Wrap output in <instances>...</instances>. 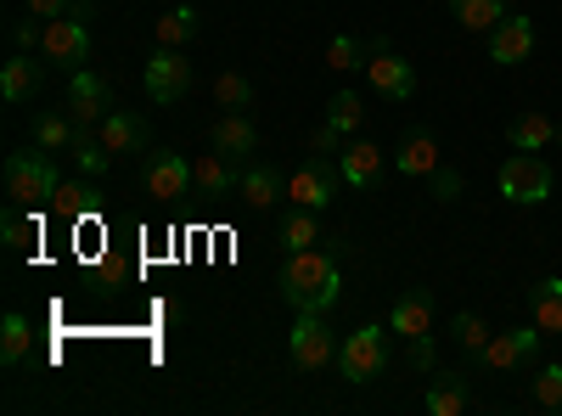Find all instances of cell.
<instances>
[{"instance_id":"obj_1","label":"cell","mask_w":562,"mask_h":416,"mask_svg":"<svg viewBox=\"0 0 562 416\" xmlns=\"http://www.w3.org/2000/svg\"><path fill=\"white\" fill-rule=\"evenodd\" d=\"M281 299L299 310H333L338 293H344V270L338 259L326 254V248H304V254H288V265H281Z\"/></svg>"},{"instance_id":"obj_2","label":"cell","mask_w":562,"mask_h":416,"mask_svg":"<svg viewBox=\"0 0 562 416\" xmlns=\"http://www.w3.org/2000/svg\"><path fill=\"white\" fill-rule=\"evenodd\" d=\"M288 355L299 372H326L338 366V327L326 321V310H299L293 333H288Z\"/></svg>"},{"instance_id":"obj_3","label":"cell","mask_w":562,"mask_h":416,"mask_svg":"<svg viewBox=\"0 0 562 416\" xmlns=\"http://www.w3.org/2000/svg\"><path fill=\"white\" fill-rule=\"evenodd\" d=\"M7 198L12 209H40L57 198V169H52V153H12L7 158Z\"/></svg>"},{"instance_id":"obj_4","label":"cell","mask_w":562,"mask_h":416,"mask_svg":"<svg viewBox=\"0 0 562 416\" xmlns=\"http://www.w3.org/2000/svg\"><path fill=\"white\" fill-rule=\"evenodd\" d=\"M338 372L349 383H378L389 372V327H378V321H366V327H355L344 344H338Z\"/></svg>"},{"instance_id":"obj_5","label":"cell","mask_w":562,"mask_h":416,"mask_svg":"<svg viewBox=\"0 0 562 416\" xmlns=\"http://www.w3.org/2000/svg\"><path fill=\"white\" fill-rule=\"evenodd\" d=\"M495 187H501L506 203L535 209V203L551 198V164H546L540 153H512V158L501 164V175H495Z\"/></svg>"},{"instance_id":"obj_6","label":"cell","mask_w":562,"mask_h":416,"mask_svg":"<svg viewBox=\"0 0 562 416\" xmlns=\"http://www.w3.org/2000/svg\"><path fill=\"white\" fill-rule=\"evenodd\" d=\"M140 90H147L153 108H169V102H180L186 90H192V63H186L180 45H158V52L147 57V68H140Z\"/></svg>"},{"instance_id":"obj_7","label":"cell","mask_w":562,"mask_h":416,"mask_svg":"<svg viewBox=\"0 0 562 416\" xmlns=\"http://www.w3.org/2000/svg\"><path fill=\"white\" fill-rule=\"evenodd\" d=\"M140 187H147V198L158 203H180V198H192V158L186 153H147V164H140Z\"/></svg>"},{"instance_id":"obj_8","label":"cell","mask_w":562,"mask_h":416,"mask_svg":"<svg viewBox=\"0 0 562 416\" xmlns=\"http://www.w3.org/2000/svg\"><path fill=\"white\" fill-rule=\"evenodd\" d=\"M40 52H45V63H57V68H85V57H90V29H85V18L79 12H68V18H45V34H40Z\"/></svg>"},{"instance_id":"obj_9","label":"cell","mask_w":562,"mask_h":416,"mask_svg":"<svg viewBox=\"0 0 562 416\" xmlns=\"http://www.w3.org/2000/svg\"><path fill=\"white\" fill-rule=\"evenodd\" d=\"M338 187H344V175H338V158H304L299 164V175L288 180V198L299 203V209H326L338 198Z\"/></svg>"},{"instance_id":"obj_10","label":"cell","mask_w":562,"mask_h":416,"mask_svg":"<svg viewBox=\"0 0 562 416\" xmlns=\"http://www.w3.org/2000/svg\"><path fill=\"white\" fill-rule=\"evenodd\" d=\"M68 113H74L79 130H97L113 113V85L102 74H90V68H74V79H68Z\"/></svg>"},{"instance_id":"obj_11","label":"cell","mask_w":562,"mask_h":416,"mask_svg":"<svg viewBox=\"0 0 562 416\" xmlns=\"http://www.w3.org/2000/svg\"><path fill=\"white\" fill-rule=\"evenodd\" d=\"M366 79H371V90L378 97H389V102H405L411 90H416V68L400 57V52H389L383 40H371V57H366Z\"/></svg>"},{"instance_id":"obj_12","label":"cell","mask_w":562,"mask_h":416,"mask_svg":"<svg viewBox=\"0 0 562 416\" xmlns=\"http://www.w3.org/2000/svg\"><path fill=\"white\" fill-rule=\"evenodd\" d=\"M209 147H214V153H225L237 169H248V164H254V153H259V124H254L248 113H220V119H214V130H209Z\"/></svg>"},{"instance_id":"obj_13","label":"cell","mask_w":562,"mask_h":416,"mask_svg":"<svg viewBox=\"0 0 562 416\" xmlns=\"http://www.w3.org/2000/svg\"><path fill=\"white\" fill-rule=\"evenodd\" d=\"M535 355H540V327H512V333H490L479 366H490V372H518Z\"/></svg>"},{"instance_id":"obj_14","label":"cell","mask_w":562,"mask_h":416,"mask_svg":"<svg viewBox=\"0 0 562 416\" xmlns=\"http://www.w3.org/2000/svg\"><path fill=\"white\" fill-rule=\"evenodd\" d=\"M338 175H344V187L371 192V187L383 180V147H378V142H360V135H349L344 153H338Z\"/></svg>"},{"instance_id":"obj_15","label":"cell","mask_w":562,"mask_h":416,"mask_svg":"<svg viewBox=\"0 0 562 416\" xmlns=\"http://www.w3.org/2000/svg\"><path fill=\"white\" fill-rule=\"evenodd\" d=\"M389 327H394L405 344H416V338H434V293H428V288H405V293L394 299Z\"/></svg>"},{"instance_id":"obj_16","label":"cell","mask_w":562,"mask_h":416,"mask_svg":"<svg viewBox=\"0 0 562 416\" xmlns=\"http://www.w3.org/2000/svg\"><path fill=\"white\" fill-rule=\"evenodd\" d=\"M281 198H288V180H281L276 164H248V169H243V180H237V203H243L248 214H265V209H276Z\"/></svg>"},{"instance_id":"obj_17","label":"cell","mask_w":562,"mask_h":416,"mask_svg":"<svg viewBox=\"0 0 562 416\" xmlns=\"http://www.w3.org/2000/svg\"><path fill=\"white\" fill-rule=\"evenodd\" d=\"M529 52H535V23L506 12V18L490 29V63L512 68V63H529Z\"/></svg>"},{"instance_id":"obj_18","label":"cell","mask_w":562,"mask_h":416,"mask_svg":"<svg viewBox=\"0 0 562 416\" xmlns=\"http://www.w3.org/2000/svg\"><path fill=\"white\" fill-rule=\"evenodd\" d=\"M97 135H102V142H108V153L113 158H130V153H147V119H140V113H124V108H113L102 124H97Z\"/></svg>"},{"instance_id":"obj_19","label":"cell","mask_w":562,"mask_h":416,"mask_svg":"<svg viewBox=\"0 0 562 416\" xmlns=\"http://www.w3.org/2000/svg\"><path fill=\"white\" fill-rule=\"evenodd\" d=\"M237 180H243V169L231 164L225 153H203L198 164H192V198H231L237 192Z\"/></svg>"},{"instance_id":"obj_20","label":"cell","mask_w":562,"mask_h":416,"mask_svg":"<svg viewBox=\"0 0 562 416\" xmlns=\"http://www.w3.org/2000/svg\"><path fill=\"white\" fill-rule=\"evenodd\" d=\"M394 169L400 175H416V180H428L439 169V142H434V130H411L405 142L394 147Z\"/></svg>"},{"instance_id":"obj_21","label":"cell","mask_w":562,"mask_h":416,"mask_svg":"<svg viewBox=\"0 0 562 416\" xmlns=\"http://www.w3.org/2000/svg\"><path fill=\"white\" fill-rule=\"evenodd\" d=\"M40 63L29 57V52H12L7 63H0V97H7V102H29L34 97V90H40Z\"/></svg>"},{"instance_id":"obj_22","label":"cell","mask_w":562,"mask_h":416,"mask_svg":"<svg viewBox=\"0 0 562 416\" xmlns=\"http://www.w3.org/2000/svg\"><path fill=\"white\" fill-rule=\"evenodd\" d=\"M29 349H34L29 315H23V310H7V315H0V366H7V372H18V366L29 360Z\"/></svg>"},{"instance_id":"obj_23","label":"cell","mask_w":562,"mask_h":416,"mask_svg":"<svg viewBox=\"0 0 562 416\" xmlns=\"http://www.w3.org/2000/svg\"><path fill=\"white\" fill-rule=\"evenodd\" d=\"M467 405H473V378L467 372H439L434 389H428V411L434 416H461Z\"/></svg>"},{"instance_id":"obj_24","label":"cell","mask_w":562,"mask_h":416,"mask_svg":"<svg viewBox=\"0 0 562 416\" xmlns=\"http://www.w3.org/2000/svg\"><path fill=\"white\" fill-rule=\"evenodd\" d=\"M506 142H512V153H546L557 142V124L546 113H518L506 124Z\"/></svg>"},{"instance_id":"obj_25","label":"cell","mask_w":562,"mask_h":416,"mask_svg":"<svg viewBox=\"0 0 562 416\" xmlns=\"http://www.w3.org/2000/svg\"><path fill=\"white\" fill-rule=\"evenodd\" d=\"M276 237H281V248H288V254H304V248H315L321 243V209H288V214H281V231H276Z\"/></svg>"},{"instance_id":"obj_26","label":"cell","mask_w":562,"mask_h":416,"mask_svg":"<svg viewBox=\"0 0 562 416\" xmlns=\"http://www.w3.org/2000/svg\"><path fill=\"white\" fill-rule=\"evenodd\" d=\"M74 135H79V124H74V113L63 108H45V113H34V147H45V153H68L74 147Z\"/></svg>"},{"instance_id":"obj_27","label":"cell","mask_w":562,"mask_h":416,"mask_svg":"<svg viewBox=\"0 0 562 416\" xmlns=\"http://www.w3.org/2000/svg\"><path fill=\"white\" fill-rule=\"evenodd\" d=\"M529 315H535L540 333H562V276H546V282H535Z\"/></svg>"},{"instance_id":"obj_28","label":"cell","mask_w":562,"mask_h":416,"mask_svg":"<svg viewBox=\"0 0 562 416\" xmlns=\"http://www.w3.org/2000/svg\"><path fill=\"white\" fill-rule=\"evenodd\" d=\"M450 18L467 29V34H490L501 18H506V0H445Z\"/></svg>"},{"instance_id":"obj_29","label":"cell","mask_w":562,"mask_h":416,"mask_svg":"<svg viewBox=\"0 0 562 416\" xmlns=\"http://www.w3.org/2000/svg\"><path fill=\"white\" fill-rule=\"evenodd\" d=\"M68 153H74V164H79V175H90V180H102V175L113 169V153H108V142H102V135H97V130H79Z\"/></svg>"},{"instance_id":"obj_30","label":"cell","mask_w":562,"mask_h":416,"mask_svg":"<svg viewBox=\"0 0 562 416\" xmlns=\"http://www.w3.org/2000/svg\"><path fill=\"white\" fill-rule=\"evenodd\" d=\"M214 102H220L225 113H248V108H254V79H248L243 68L214 74Z\"/></svg>"},{"instance_id":"obj_31","label":"cell","mask_w":562,"mask_h":416,"mask_svg":"<svg viewBox=\"0 0 562 416\" xmlns=\"http://www.w3.org/2000/svg\"><path fill=\"white\" fill-rule=\"evenodd\" d=\"M366 57H371V45L355 40V34H333V40H326V68H333V74H355V68H366Z\"/></svg>"},{"instance_id":"obj_32","label":"cell","mask_w":562,"mask_h":416,"mask_svg":"<svg viewBox=\"0 0 562 416\" xmlns=\"http://www.w3.org/2000/svg\"><path fill=\"white\" fill-rule=\"evenodd\" d=\"M198 29H203L198 7H175L158 18V45H186V40H198Z\"/></svg>"},{"instance_id":"obj_33","label":"cell","mask_w":562,"mask_h":416,"mask_svg":"<svg viewBox=\"0 0 562 416\" xmlns=\"http://www.w3.org/2000/svg\"><path fill=\"white\" fill-rule=\"evenodd\" d=\"M52 209H57L63 220H85V214L102 209V192H97V187H79V180H74V187H57Z\"/></svg>"},{"instance_id":"obj_34","label":"cell","mask_w":562,"mask_h":416,"mask_svg":"<svg viewBox=\"0 0 562 416\" xmlns=\"http://www.w3.org/2000/svg\"><path fill=\"white\" fill-rule=\"evenodd\" d=\"M529 400H535L540 411H562V366H557V360H546L540 372L529 378Z\"/></svg>"},{"instance_id":"obj_35","label":"cell","mask_w":562,"mask_h":416,"mask_svg":"<svg viewBox=\"0 0 562 416\" xmlns=\"http://www.w3.org/2000/svg\"><path fill=\"white\" fill-rule=\"evenodd\" d=\"M326 124H333L338 135H355V130L366 124V108H360V97H355V90H338V97L326 102Z\"/></svg>"},{"instance_id":"obj_36","label":"cell","mask_w":562,"mask_h":416,"mask_svg":"<svg viewBox=\"0 0 562 416\" xmlns=\"http://www.w3.org/2000/svg\"><path fill=\"white\" fill-rule=\"evenodd\" d=\"M450 333H456V344L473 355V360H484V344H490V327H484V315H473V310H461L456 321H450Z\"/></svg>"},{"instance_id":"obj_37","label":"cell","mask_w":562,"mask_h":416,"mask_svg":"<svg viewBox=\"0 0 562 416\" xmlns=\"http://www.w3.org/2000/svg\"><path fill=\"white\" fill-rule=\"evenodd\" d=\"M0 237H7V248L12 254H29V243H34V214H7V225H0Z\"/></svg>"},{"instance_id":"obj_38","label":"cell","mask_w":562,"mask_h":416,"mask_svg":"<svg viewBox=\"0 0 562 416\" xmlns=\"http://www.w3.org/2000/svg\"><path fill=\"white\" fill-rule=\"evenodd\" d=\"M344 142H349V135H338L333 124L321 119V130L310 135V153H315V158H338V153H344Z\"/></svg>"},{"instance_id":"obj_39","label":"cell","mask_w":562,"mask_h":416,"mask_svg":"<svg viewBox=\"0 0 562 416\" xmlns=\"http://www.w3.org/2000/svg\"><path fill=\"white\" fill-rule=\"evenodd\" d=\"M428 192H434V198H439V203H456V198H461V175H456V169H445V164H439V169H434V175H428Z\"/></svg>"},{"instance_id":"obj_40","label":"cell","mask_w":562,"mask_h":416,"mask_svg":"<svg viewBox=\"0 0 562 416\" xmlns=\"http://www.w3.org/2000/svg\"><path fill=\"white\" fill-rule=\"evenodd\" d=\"M29 18H34V12H29ZM29 18H18V23H12V45H18V52H29V45H34V40L45 34V29H34Z\"/></svg>"},{"instance_id":"obj_41","label":"cell","mask_w":562,"mask_h":416,"mask_svg":"<svg viewBox=\"0 0 562 416\" xmlns=\"http://www.w3.org/2000/svg\"><path fill=\"white\" fill-rule=\"evenodd\" d=\"M29 12H34V18H68L74 0H29Z\"/></svg>"},{"instance_id":"obj_42","label":"cell","mask_w":562,"mask_h":416,"mask_svg":"<svg viewBox=\"0 0 562 416\" xmlns=\"http://www.w3.org/2000/svg\"><path fill=\"white\" fill-rule=\"evenodd\" d=\"M411 366H416V372H434V338H416L411 344Z\"/></svg>"},{"instance_id":"obj_43","label":"cell","mask_w":562,"mask_h":416,"mask_svg":"<svg viewBox=\"0 0 562 416\" xmlns=\"http://www.w3.org/2000/svg\"><path fill=\"white\" fill-rule=\"evenodd\" d=\"M557 147H562V124H557Z\"/></svg>"}]
</instances>
